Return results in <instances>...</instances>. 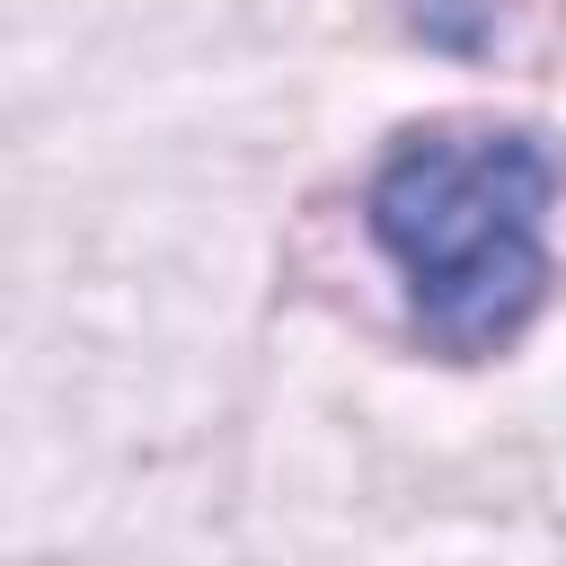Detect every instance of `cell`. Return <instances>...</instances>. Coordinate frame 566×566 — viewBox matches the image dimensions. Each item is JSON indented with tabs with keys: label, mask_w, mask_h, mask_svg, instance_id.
Here are the masks:
<instances>
[{
	"label": "cell",
	"mask_w": 566,
	"mask_h": 566,
	"mask_svg": "<svg viewBox=\"0 0 566 566\" xmlns=\"http://www.w3.org/2000/svg\"><path fill=\"white\" fill-rule=\"evenodd\" d=\"M363 239L389 265L424 354L495 363L557 301L566 150L495 115L407 124L363 177Z\"/></svg>",
	"instance_id": "1"
}]
</instances>
